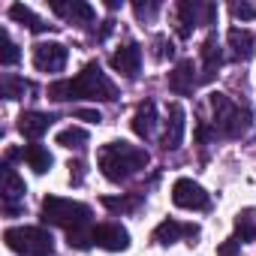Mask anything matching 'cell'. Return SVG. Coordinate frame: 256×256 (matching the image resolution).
Segmentation results:
<instances>
[{"label":"cell","mask_w":256,"mask_h":256,"mask_svg":"<svg viewBox=\"0 0 256 256\" xmlns=\"http://www.w3.org/2000/svg\"><path fill=\"white\" fill-rule=\"evenodd\" d=\"M52 120H54V114H46V112H24V114L18 118V130H22V136H28V139H40L48 126H52Z\"/></svg>","instance_id":"4fadbf2b"},{"label":"cell","mask_w":256,"mask_h":256,"mask_svg":"<svg viewBox=\"0 0 256 256\" xmlns=\"http://www.w3.org/2000/svg\"><path fill=\"white\" fill-rule=\"evenodd\" d=\"M42 220L52 226H64L66 232L78 229V226H90V205L72 202L64 196H46L42 199Z\"/></svg>","instance_id":"3957f363"},{"label":"cell","mask_w":256,"mask_h":256,"mask_svg":"<svg viewBox=\"0 0 256 256\" xmlns=\"http://www.w3.org/2000/svg\"><path fill=\"white\" fill-rule=\"evenodd\" d=\"M10 18H12V22H18V24H28L34 34H42V30L48 28V24H46V22H42L30 6H24V4H12V6H10Z\"/></svg>","instance_id":"ffe728a7"},{"label":"cell","mask_w":256,"mask_h":256,"mask_svg":"<svg viewBox=\"0 0 256 256\" xmlns=\"http://www.w3.org/2000/svg\"><path fill=\"white\" fill-rule=\"evenodd\" d=\"M52 10L60 16V18H70V22H94V10L82 0H72V4H60V0H52Z\"/></svg>","instance_id":"2e32d148"},{"label":"cell","mask_w":256,"mask_h":256,"mask_svg":"<svg viewBox=\"0 0 256 256\" xmlns=\"http://www.w3.org/2000/svg\"><path fill=\"white\" fill-rule=\"evenodd\" d=\"M4 241L10 244V250L22 256H52L54 253V238L42 226H10L4 232Z\"/></svg>","instance_id":"277c9868"},{"label":"cell","mask_w":256,"mask_h":256,"mask_svg":"<svg viewBox=\"0 0 256 256\" xmlns=\"http://www.w3.org/2000/svg\"><path fill=\"white\" fill-rule=\"evenodd\" d=\"M181 235H199V229L196 226H184V223H178V220H163L157 229H154V241L157 244H163V247H169V244H175Z\"/></svg>","instance_id":"5bb4252c"},{"label":"cell","mask_w":256,"mask_h":256,"mask_svg":"<svg viewBox=\"0 0 256 256\" xmlns=\"http://www.w3.org/2000/svg\"><path fill=\"white\" fill-rule=\"evenodd\" d=\"M24 193H28V187H24V181L16 175V169L4 166V205H6L10 214L18 211V202L24 199Z\"/></svg>","instance_id":"8fae6325"},{"label":"cell","mask_w":256,"mask_h":256,"mask_svg":"<svg viewBox=\"0 0 256 256\" xmlns=\"http://www.w3.org/2000/svg\"><path fill=\"white\" fill-rule=\"evenodd\" d=\"M154 126H157V106L151 100H145L136 108V114H133V133L139 139H151L154 136Z\"/></svg>","instance_id":"7c38bea8"},{"label":"cell","mask_w":256,"mask_h":256,"mask_svg":"<svg viewBox=\"0 0 256 256\" xmlns=\"http://www.w3.org/2000/svg\"><path fill=\"white\" fill-rule=\"evenodd\" d=\"M94 244H100L102 250H112V253H120L130 247V232H126L120 223H102L94 229Z\"/></svg>","instance_id":"ba28073f"},{"label":"cell","mask_w":256,"mask_h":256,"mask_svg":"<svg viewBox=\"0 0 256 256\" xmlns=\"http://www.w3.org/2000/svg\"><path fill=\"white\" fill-rule=\"evenodd\" d=\"M199 4H193V0H181V4H178V34L181 36H190L193 34V28L196 24H202V18H199Z\"/></svg>","instance_id":"ac0fdd59"},{"label":"cell","mask_w":256,"mask_h":256,"mask_svg":"<svg viewBox=\"0 0 256 256\" xmlns=\"http://www.w3.org/2000/svg\"><path fill=\"white\" fill-rule=\"evenodd\" d=\"M76 118H82V120H90V124H100V120H102V114H100L96 108H76Z\"/></svg>","instance_id":"4dcf8cb0"},{"label":"cell","mask_w":256,"mask_h":256,"mask_svg":"<svg viewBox=\"0 0 256 256\" xmlns=\"http://www.w3.org/2000/svg\"><path fill=\"white\" fill-rule=\"evenodd\" d=\"M133 10H136V16H139V18H151L160 6H157V4H133Z\"/></svg>","instance_id":"f546056e"},{"label":"cell","mask_w":256,"mask_h":256,"mask_svg":"<svg viewBox=\"0 0 256 256\" xmlns=\"http://www.w3.org/2000/svg\"><path fill=\"white\" fill-rule=\"evenodd\" d=\"M0 42H4V52H0V64H4V66H16V64L22 60L18 46L10 40V34H6V30H0Z\"/></svg>","instance_id":"d4e9b609"},{"label":"cell","mask_w":256,"mask_h":256,"mask_svg":"<svg viewBox=\"0 0 256 256\" xmlns=\"http://www.w3.org/2000/svg\"><path fill=\"white\" fill-rule=\"evenodd\" d=\"M112 66L120 76H126V78H136L139 76V66H142V48L136 42H126L124 48H118L112 54Z\"/></svg>","instance_id":"9c48e42d"},{"label":"cell","mask_w":256,"mask_h":256,"mask_svg":"<svg viewBox=\"0 0 256 256\" xmlns=\"http://www.w3.org/2000/svg\"><path fill=\"white\" fill-rule=\"evenodd\" d=\"M196 70H193V60H178V66L172 70V76H169V88L175 90V94H193V88H196V76H193Z\"/></svg>","instance_id":"9a60e30c"},{"label":"cell","mask_w":256,"mask_h":256,"mask_svg":"<svg viewBox=\"0 0 256 256\" xmlns=\"http://www.w3.org/2000/svg\"><path fill=\"white\" fill-rule=\"evenodd\" d=\"M102 205L108 211H130L139 205V199H118V196H102Z\"/></svg>","instance_id":"4316f807"},{"label":"cell","mask_w":256,"mask_h":256,"mask_svg":"<svg viewBox=\"0 0 256 256\" xmlns=\"http://www.w3.org/2000/svg\"><path fill=\"white\" fill-rule=\"evenodd\" d=\"M148 166V151L142 148H133L126 142H108L102 151H100V169L108 181L120 184L130 175H136L139 169Z\"/></svg>","instance_id":"7a4b0ae2"},{"label":"cell","mask_w":256,"mask_h":256,"mask_svg":"<svg viewBox=\"0 0 256 256\" xmlns=\"http://www.w3.org/2000/svg\"><path fill=\"white\" fill-rule=\"evenodd\" d=\"M235 229H238V238L241 241H253L256 238V211L247 208L235 217Z\"/></svg>","instance_id":"603a6c76"},{"label":"cell","mask_w":256,"mask_h":256,"mask_svg":"<svg viewBox=\"0 0 256 256\" xmlns=\"http://www.w3.org/2000/svg\"><path fill=\"white\" fill-rule=\"evenodd\" d=\"M226 40H229V48H232V54H235L238 60H247V58L253 54V34H250V30H244V28H229Z\"/></svg>","instance_id":"e0dca14e"},{"label":"cell","mask_w":256,"mask_h":256,"mask_svg":"<svg viewBox=\"0 0 256 256\" xmlns=\"http://www.w3.org/2000/svg\"><path fill=\"white\" fill-rule=\"evenodd\" d=\"M28 90H30V84L24 78H16V76H6L4 78V96L6 100H22Z\"/></svg>","instance_id":"484cf974"},{"label":"cell","mask_w":256,"mask_h":256,"mask_svg":"<svg viewBox=\"0 0 256 256\" xmlns=\"http://www.w3.org/2000/svg\"><path fill=\"white\" fill-rule=\"evenodd\" d=\"M211 108L217 114V126L232 136V139H241L250 133V126H253V112L250 106H235L226 100V94H211Z\"/></svg>","instance_id":"5b68a950"},{"label":"cell","mask_w":256,"mask_h":256,"mask_svg":"<svg viewBox=\"0 0 256 256\" xmlns=\"http://www.w3.org/2000/svg\"><path fill=\"white\" fill-rule=\"evenodd\" d=\"M24 160H28V166L36 172V175H46L48 169H52V154H48V148H42V145H28L24 148Z\"/></svg>","instance_id":"44dd1931"},{"label":"cell","mask_w":256,"mask_h":256,"mask_svg":"<svg viewBox=\"0 0 256 256\" xmlns=\"http://www.w3.org/2000/svg\"><path fill=\"white\" fill-rule=\"evenodd\" d=\"M172 202L178 208H187V211H202V208H208L211 199L193 178H178L172 184Z\"/></svg>","instance_id":"8992f818"},{"label":"cell","mask_w":256,"mask_h":256,"mask_svg":"<svg viewBox=\"0 0 256 256\" xmlns=\"http://www.w3.org/2000/svg\"><path fill=\"white\" fill-rule=\"evenodd\" d=\"M202 60H205L202 82H208V78H214V72H217L220 64H223V52H220V46H217V36H208V40H205V46H202Z\"/></svg>","instance_id":"d6986e66"},{"label":"cell","mask_w":256,"mask_h":256,"mask_svg":"<svg viewBox=\"0 0 256 256\" xmlns=\"http://www.w3.org/2000/svg\"><path fill=\"white\" fill-rule=\"evenodd\" d=\"M54 142L60 148H84L88 145V130H82V126H64L54 136Z\"/></svg>","instance_id":"7402d4cb"},{"label":"cell","mask_w":256,"mask_h":256,"mask_svg":"<svg viewBox=\"0 0 256 256\" xmlns=\"http://www.w3.org/2000/svg\"><path fill=\"white\" fill-rule=\"evenodd\" d=\"M184 106L181 102H172V108H169V124H166V136H163V148L166 151H175V148H181V142H184Z\"/></svg>","instance_id":"30bf717a"},{"label":"cell","mask_w":256,"mask_h":256,"mask_svg":"<svg viewBox=\"0 0 256 256\" xmlns=\"http://www.w3.org/2000/svg\"><path fill=\"white\" fill-rule=\"evenodd\" d=\"M238 250H241V241L238 238H229V241H223L217 247V256H238Z\"/></svg>","instance_id":"f1b7e54d"},{"label":"cell","mask_w":256,"mask_h":256,"mask_svg":"<svg viewBox=\"0 0 256 256\" xmlns=\"http://www.w3.org/2000/svg\"><path fill=\"white\" fill-rule=\"evenodd\" d=\"M66 46L64 42H36L34 46V66L40 72H60L66 66Z\"/></svg>","instance_id":"52a82bcc"},{"label":"cell","mask_w":256,"mask_h":256,"mask_svg":"<svg viewBox=\"0 0 256 256\" xmlns=\"http://www.w3.org/2000/svg\"><path fill=\"white\" fill-rule=\"evenodd\" d=\"M66 244L76 247V250H88L94 244V229L90 226H78V229H70L66 232Z\"/></svg>","instance_id":"cb8c5ba5"},{"label":"cell","mask_w":256,"mask_h":256,"mask_svg":"<svg viewBox=\"0 0 256 256\" xmlns=\"http://www.w3.org/2000/svg\"><path fill=\"white\" fill-rule=\"evenodd\" d=\"M48 96L58 100V102H66V100H114L118 90L114 84L106 78L102 66L96 60L84 64V70L76 76V78H60L48 88Z\"/></svg>","instance_id":"6da1fadb"},{"label":"cell","mask_w":256,"mask_h":256,"mask_svg":"<svg viewBox=\"0 0 256 256\" xmlns=\"http://www.w3.org/2000/svg\"><path fill=\"white\" fill-rule=\"evenodd\" d=\"M229 10H232V16L241 18V22H253V18H256V4H244V0H241V4H232Z\"/></svg>","instance_id":"83f0119b"}]
</instances>
